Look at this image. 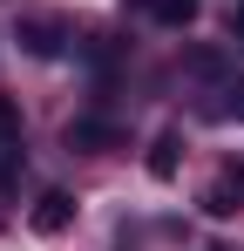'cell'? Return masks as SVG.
I'll list each match as a JSON object with an SVG mask.
<instances>
[{
  "label": "cell",
  "instance_id": "6da1fadb",
  "mask_svg": "<svg viewBox=\"0 0 244 251\" xmlns=\"http://www.w3.org/2000/svg\"><path fill=\"white\" fill-rule=\"evenodd\" d=\"M21 183V109L0 95V190Z\"/></svg>",
  "mask_w": 244,
  "mask_h": 251
},
{
  "label": "cell",
  "instance_id": "7a4b0ae2",
  "mask_svg": "<svg viewBox=\"0 0 244 251\" xmlns=\"http://www.w3.org/2000/svg\"><path fill=\"white\" fill-rule=\"evenodd\" d=\"M27 224H34L41 238H61V231L75 224V197H68V190H41V204L27 210Z\"/></svg>",
  "mask_w": 244,
  "mask_h": 251
},
{
  "label": "cell",
  "instance_id": "3957f363",
  "mask_svg": "<svg viewBox=\"0 0 244 251\" xmlns=\"http://www.w3.org/2000/svg\"><path fill=\"white\" fill-rule=\"evenodd\" d=\"M14 41L27 48L34 61H54V54H61V27H54V21H21V27H14Z\"/></svg>",
  "mask_w": 244,
  "mask_h": 251
},
{
  "label": "cell",
  "instance_id": "277c9868",
  "mask_svg": "<svg viewBox=\"0 0 244 251\" xmlns=\"http://www.w3.org/2000/svg\"><path fill=\"white\" fill-rule=\"evenodd\" d=\"M129 14H149V21H163V27H190L197 21V0H122Z\"/></svg>",
  "mask_w": 244,
  "mask_h": 251
},
{
  "label": "cell",
  "instance_id": "5b68a950",
  "mask_svg": "<svg viewBox=\"0 0 244 251\" xmlns=\"http://www.w3.org/2000/svg\"><path fill=\"white\" fill-rule=\"evenodd\" d=\"M122 129L116 123H95V116H81V123H68V150H116Z\"/></svg>",
  "mask_w": 244,
  "mask_h": 251
},
{
  "label": "cell",
  "instance_id": "8992f818",
  "mask_svg": "<svg viewBox=\"0 0 244 251\" xmlns=\"http://www.w3.org/2000/svg\"><path fill=\"white\" fill-rule=\"evenodd\" d=\"M176 163H183V136H176V129H163L156 143H149V176H156V183H170V176H176Z\"/></svg>",
  "mask_w": 244,
  "mask_h": 251
},
{
  "label": "cell",
  "instance_id": "52a82bcc",
  "mask_svg": "<svg viewBox=\"0 0 244 251\" xmlns=\"http://www.w3.org/2000/svg\"><path fill=\"white\" fill-rule=\"evenodd\" d=\"M203 210H210V217H238L244 210V183L238 176H217V183L203 190Z\"/></svg>",
  "mask_w": 244,
  "mask_h": 251
},
{
  "label": "cell",
  "instance_id": "ba28073f",
  "mask_svg": "<svg viewBox=\"0 0 244 251\" xmlns=\"http://www.w3.org/2000/svg\"><path fill=\"white\" fill-rule=\"evenodd\" d=\"M231 41L244 48V0H238V7H231Z\"/></svg>",
  "mask_w": 244,
  "mask_h": 251
},
{
  "label": "cell",
  "instance_id": "9c48e42d",
  "mask_svg": "<svg viewBox=\"0 0 244 251\" xmlns=\"http://www.w3.org/2000/svg\"><path fill=\"white\" fill-rule=\"evenodd\" d=\"M231 116H244V82H238V88H231Z\"/></svg>",
  "mask_w": 244,
  "mask_h": 251
},
{
  "label": "cell",
  "instance_id": "30bf717a",
  "mask_svg": "<svg viewBox=\"0 0 244 251\" xmlns=\"http://www.w3.org/2000/svg\"><path fill=\"white\" fill-rule=\"evenodd\" d=\"M231 176H238V183H244V163H238V170H231Z\"/></svg>",
  "mask_w": 244,
  "mask_h": 251
}]
</instances>
